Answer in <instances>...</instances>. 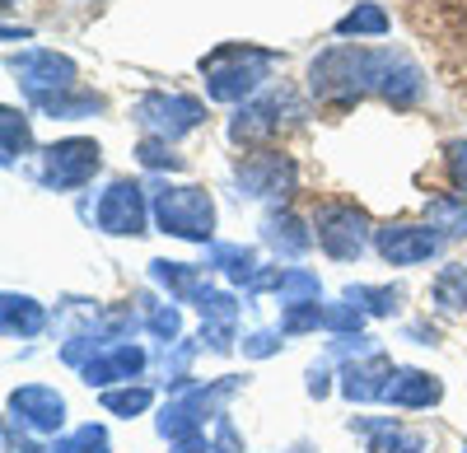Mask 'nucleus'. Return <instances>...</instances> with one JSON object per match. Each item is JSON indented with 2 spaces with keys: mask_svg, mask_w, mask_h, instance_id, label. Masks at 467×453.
<instances>
[{
  "mask_svg": "<svg viewBox=\"0 0 467 453\" xmlns=\"http://www.w3.org/2000/svg\"><path fill=\"white\" fill-rule=\"evenodd\" d=\"M393 52H365V47H332L314 61L308 80L323 103H356L365 89H379Z\"/></svg>",
  "mask_w": 467,
  "mask_h": 453,
  "instance_id": "1",
  "label": "nucleus"
},
{
  "mask_svg": "<svg viewBox=\"0 0 467 453\" xmlns=\"http://www.w3.org/2000/svg\"><path fill=\"white\" fill-rule=\"evenodd\" d=\"M271 66V52H253V47H220L206 57V94L215 103H239L248 98L262 75Z\"/></svg>",
  "mask_w": 467,
  "mask_h": 453,
  "instance_id": "2",
  "label": "nucleus"
},
{
  "mask_svg": "<svg viewBox=\"0 0 467 453\" xmlns=\"http://www.w3.org/2000/svg\"><path fill=\"white\" fill-rule=\"evenodd\" d=\"M154 220H160L164 234L192 239V243H206L211 239V224H215V206L202 187H164L154 197Z\"/></svg>",
  "mask_w": 467,
  "mask_h": 453,
  "instance_id": "3",
  "label": "nucleus"
},
{
  "mask_svg": "<svg viewBox=\"0 0 467 453\" xmlns=\"http://www.w3.org/2000/svg\"><path fill=\"white\" fill-rule=\"evenodd\" d=\"M314 230H318V243H323L327 257L356 262L365 252V243H369V215L360 206H341L337 201V206H323L314 215Z\"/></svg>",
  "mask_w": 467,
  "mask_h": 453,
  "instance_id": "4",
  "label": "nucleus"
},
{
  "mask_svg": "<svg viewBox=\"0 0 467 453\" xmlns=\"http://www.w3.org/2000/svg\"><path fill=\"white\" fill-rule=\"evenodd\" d=\"M202 118H206V108L197 98H187V94H150L140 103V127L150 136H160V140L187 136L192 127H202Z\"/></svg>",
  "mask_w": 467,
  "mask_h": 453,
  "instance_id": "5",
  "label": "nucleus"
},
{
  "mask_svg": "<svg viewBox=\"0 0 467 453\" xmlns=\"http://www.w3.org/2000/svg\"><path fill=\"white\" fill-rule=\"evenodd\" d=\"M15 75L24 80L28 98L33 103H47V98H61L70 85H75V66L57 52H28V57H15Z\"/></svg>",
  "mask_w": 467,
  "mask_h": 453,
  "instance_id": "6",
  "label": "nucleus"
},
{
  "mask_svg": "<svg viewBox=\"0 0 467 453\" xmlns=\"http://www.w3.org/2000/svg\"><path fill=\"white\" fill-rule=\"evenodd\" d=\"M94 173H99V145H94V140L70 136V140H57V145L47 149V182L57 187V192L85 187Z\"/></svg>",
  "mask_w": 467,
  "mask_h": 453,
  "instance_id": "7",
  "label": "nucleus"
},
{
  "mask_svg": "<svg viewBox=\"0 0 467 453\" xmlns=\"http://www.w3.org/2000/svg\"><path fill=\"white\" fill-rule=\"evenodd\" d=\"M379 252H383V262H393V267H416V262H431L440 252V234L420 230V224H383Z\"/></svg>",
  "mask_w": 467,
  "mask_h": 453,
  "instance_id": "8",
  "label": "nucleus"
},
{
  "mask_svg": "<svg viewBox=\"0 0 467 453\" xmlns=\"http://www.w3.org/2000/svg\"><path fill=\"white\" fill-rule=\"evenodd\" d=\"M99 224L108 234H145V192L140 182H112L99 201Z\"/></svg>",
  "mask_w": 467,
  "mask_h": 453,
  "instance_id": "9",
  "label": "nucleus"
},
{
  "mask_svg": "<svg viewBox=\"0 0 467 453\" xmlns=\"http://www.w3.org/2000/svg\"><path fill=\"white\" fill-rule=\"evenodd\" d=\"M10 411L19 421H28L33 430H61L66 421V402L57 388H43V384H28L19 393H10Z\"/></svg>",
  "mask_w": 467,
  "mask_h": 453,
  "instance_id": "10",
  "label": "nucleus"
},
{
  "mask_svg": "<svg viewBox=\"0 0 467 453\" xmlns=\"http://www.w3.org/2000/svg\"><path fill=\"white\" fill-rule=\"evenodd\" d=\"M140 369H145V351L131 346V342H117V346H108L103 355L85 360V384L108 388V384H117V379H136Z\"/></svg>",
  "mask_w": 467,
  "mask_h": 453,
  "instance_id": "11",
  "label": "nucleus"
},
{
  "mask_svg": "<svg viewBox=\"0 0 467 453\" xmlns=\"http://www.w3.org/2000/svg\"><path fill=\"white\" fill-rule=\"evenodd\" d=\"M239 182L248 187V197H281L285 187L295 182V164L281 155H266V160H248L239 169Z\"/></svg>",
  "mask_w": 467,
  "mask_h": 453,
  "instance_id": "12",
  "label": "nucleus"
},
{
  "mask_svg": "<svg viewBox=\"0 0 467 453\" xmlns=\"http://www.w3.org/2000/svg\"><path fill=\"white\" fill-rule=\"evenodd\" d=\"M388 379H393V365H388L383 355H369V360H360V365H346L341 393H346L350 402H374V397H383Z\"/></svg>",
  "mask_w": 467,
  "mask_h": 453,
  "instance_id": "13",
  "label": "nucleus"
},
{
  "mask_svg": "<svg viewBox=\"0 0 467 453\" xmlns=\"http://www.w3.org/2000/svg\"><path fill=\"white\" fill-rule=\"evenodd\" d=\"M383 397L393 407H407V411L431 407V402H440V379H431V374H420V369H393Z\"/></svg>",
  "mask_w": 467,
  "mask_h": 453,
  "instance_id": "14",
  "label": "nucleus"
},
{
  "mask_svg": "<svg viewBox=\"0 0 467 453\" xmlns=\"http://www.w3.org/2000/svg\"><path fill=\"white\" fill-rule=\"evenodd\" d=\"M379 94L393 103V108L416 103V94H420V75H416V66L402 61V57H393V61H388V70H383V80H379Z\"/></svg>",
  "mask_w": 467,
  "mask_h": 453,
  "instance_id": "15",
  "label": "nucleus"
},
{
  "mask_svg": "<svg viewBox=\"0 0 467 453\" xmlns=\"http://www.w3.org/2000/svg\"><path fill=\"white\" fill-rule=\"evenodd\" d=\"M360 430H369V453H425V439L402 430L398 421H356Z\"/></svg>",
  "mask_w": 467,
  "mask_h": 453,
  "instance_id": "16",
  "label": "nucleus"
},
{
  "mask_svg": "<svg viewBox=\"0 0 467 453\" xmlns=\"http://www.w3.org/2000/svg\"><path fill=\"white\" fill-rule=\"evenodd\" d=\"M0 318H5V332L10 336H37V332H43V323H47V314L37 309L33 299H24V294H5Z\"/></svg>",
  "mask_w": 467,
  "mask_h": 453,
  "instance_id": "17",
  "label": "nucleus"
},
{
  "mask_svg": "<svg viewBox=\"0 0 467 453\" xmlns=\"http://www.w3.org/2000/svg\"><path fill=\"white\" fill-rule=\"evenodd\" d=\"M435 309L440 314H462L467 309V267H444L435 276Z\"/></svg>",
  "mask_w": 467,
  "mask_h": 453,
  "instance_id": "18",
  "label": "nucleus"
},
{
  "mask_svg": "<svg viewBox=\"0 0 467 453\" xmlns=\"http://www.w3.org/2000/svg\"><path fill=\"white\" fill-rule=\"evenodd\" d=\"M425 215H431V230H444L449 239L467 234V201L462 197H435L425 206Z\"/></svg>",
  "mask_w": 467,
  "mask_h": 453,
  "instance_id": "19",
  "label": "nucleus"
},
{
  "mask_svg": "<svg viewBox=\"0 0 467 453\" xmlns=\"http://www.w3.org/2000/svg\"><path fill=\"white\" fill-rule=\"evenodd\" d=\"M266 239L276 243V248H285V252H304L308 243H314V234H304V224L295 215H285V211L266 220Z\"/></svg>",
  "mask_w": 467,
  "mask_h": 453,
  "instance_id": "20",
  "label": "nucleus"
},
{
  "mask_svg": "<svg viewBox=\"0 0 467 453\" xmlns=\"http://www.w3.org/2000/svg\"><path fill=\"white\" fill-rule=\"evenodd\" d=\"M337 33L341 37H369V33H388V15L379 5H356L350 15L337 19Z\"/></svg>",
  "mask_w": 467,
  "mask_h": 453,
  "instance_id": "21",
  "label": "nucleus"
},
{
  "mask_svg": "<svg viewBox=\"0 0 467 453\" xmlns=\"http://www.w3.org/2000/svg\"><path fill=\"white\" fill-rule=\"evenodd\" d=\"M276 290H281V304L295 309V304H318V276L308 272H281L276 276Z\"/></svg>",
  "mask_w": 467,
  "mask_h": 453,
  "instance_id": "22",
  "label": "nucleus"
},
{
  "mask_svg": "<svg viewBox=\"0 0 467 453\" xmlns=\"http://www.w3.org/2000/svg\"><path fill=\"white\" fill-rule=\"evenodd\" d=\"M0 127H5V145H0V149H5V164H15L28 149V118L15 112V108H5V112H0Z\"/></svg>",
  "mask_w": 467,
  "mask_h": 453,
  "instance_id": "23",
  "label": "nucleus"
},
{
  "mask_svg": "<svg viewBox=\"0 0 467 453\" xmlns=\"http://www.w3.org/2000/svg\"><path fill=\"white\" fill-rule=\"evenodd\" d=\"M103 407L117 411V417H136V411L150 407V388H122V393H103Z\"/></svg>",
  "mask_w": 467,
  "mask_h": 453,
  "instance_id": "24",
  "label": "nucleus"
},
{
  "mask_svg": "<svg viewBox=\"0 0 467 453\" xmlns=\"http://www.w3.org/2000/svg\"><path fill=\"white\" fill-rule=\"evenodd\" d=\"M52 453H108V435L99 430V426H85L75 439H66V444H57Z\"/></svg>",
  "mask_w": 467,
  "mask_h": 453,
  "instance_id": "25",
  "label": "nucleus"
},
{
  "mask_svg": "<svg viewBox=\"0 0 467 453\" xmlns=\"http://www.w3.org/2000/svg\"><path fill=\"white\" fill-rule=\"evenodd\" d=\"M140 164H145V169H182V160L169 155V140H160V136H150V140L140 145Z\"/></svg>",
  "mask_w": 467,
  "mask_h": 453,
  "instance_id": "26",
  "label": "nucleus"
},
{
  "mask_svg": "<svg viewBox=\"0 0 467 453\" xmlns=\"http://www.w3.org/2000/svg\"><path fill=\"white\" fill-rule=\"evenodd\" d=\"M215 267H224L229 276H248L253 272V252H244V248H215Z\"/></svg>",
  "mask_w": 467,
  "mask_h": 453,
  "instance_id": "27",
  "label": "nucleus"
},
{
  "mask_svg": "<svg viewBox=\"0 0 467 453\" xmlns=\"http://www.w3.org/2000/svg\"><path fill=\"white\" fill-rule=\"evenodd\" d=\"M323 327H332V332H356V327H360L356 304H327V309H323Z\"/></svg>",
  "mask_w": 467,
  "mask_h": 453,
  "instance_id": "28",
  "label": "nucleus"
},
{
  "mask_svg": "<svg viewBox=\"0 0 467 453\" xmlns=\"http://www.w3.org/2000/svg\"><path fill=\"white\" fill-rule=\"evenodd\" d=\"M449 178H453V187L458 192H467V140H449Z\"/></svg>",
  "mask_w": 467,
  "mask_h": 453,
  "instance_id": "29",
  "label": "nucleus"
},
{
  "mask_svg": "<svg viewBox=\"0 0 467 453\" xmlns=\"http://www.w3.org/2000/svg\"><path fill=\"white\" fill-rule=\"evenodd\" d=\"M350 299H356V304H360V299H369V304H365L369 314H388V309H393V290H365L360 285V290H350Z\"/></svg>",
  "mask_w": 467,
  "mask_h": 453,
  "instance_id": "30",
  "label": "nucleus"
},
{
  "mask_svg": "<svg viewBox=\"0 0 467 453\" xmlns=\"http://www.w3.org/2000/svg\"><path fill=\"white\" fill-rule=\"evenodd\" d=\"M276 346H281V342H276L271 332H257V336H248V342H244V351H248V355H271Z\"/></svg>",
  "mask_w": 467,
  "mask_h": 453,
  "instance_id": "31",
  "label": "nucleus"
},
{
  "mask_svg": "<svg viewBox=\"0 0 467 453\" xmlns=\"http://www.w3.org/2000/svg\"><path fill=\"white\" fill-rule=\"evenodd\" d=\"M150 327L160 332V336H173V332H178V314H173V309H160V314H150Z\"/></svg>",
  "mask_w": 467,
  "mask_h": 453,
  "instance_id": "32",
  "label": "nucleus"
},
{
  "mask_svg": "<svg viewBox=\"0 0 467 453\" xmlns=\"http://www.w3.org/2000/svg\"><path fill=\"white\" fill-rule=\"evenodd\" d=\"M308 393H314V397H323V393H327V369H318V365L308 369Z\"/></svg>",
  "mask_w": 467,
  "mask_h": 453,
  "instance_id": "33",
  "label": "nucleus"
},
{
  "mask_svg": "<svg viewBox=\"0 0 467 453\" xmlns=\"http://www.w3.org/2000/svg\"><path fill=\"white\" fill-rule=\"evenodd\" d=\"M462 453H467V444H462Z\"/></svg>",
  "mask_w": 467,
  "mask_h": 453,
  "instance_id": "34",
  "label": "nucleus"
}]
</instances>
